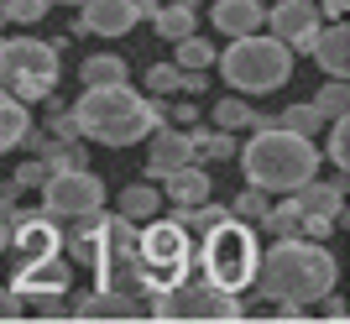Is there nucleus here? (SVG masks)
Wrapping results in <instances>:
<instances>
[{
  "mask_svg": "<svg viewBox=\"0 0 350 324\" xmlns=\"http://www.w3.org/2000/svg\"><path fill=\"white\" fill-rule=\"evenodd\" d=\"M251 288L272 303H298L304 309L314 298L335 293V256L308 236H282L272 251H262Z\"/></svg>",
  "mask_w": 350,
  "mask_h": 324,
  "instance_id": "1",
  "label": "nucleus"
},
{
  "mask_svg": "<svg viewBox=\"0 0 350 324\" xmlns=\"http://www.w3.org/2000/svg\"><path fill=\"white\" fill-rule=\"evenodd\" d=\"M167 116V105L136 94L131 84H100L84 89V100L73 105V126L79 141H100V147H131L142 136H152Z\"/></svg>",
  "mask_w": 350,
  "mask_h": 324,
  "instance_id": "2",
  "label": "nucleus"
},
{
  "mask_svg": "<svg viewBox=\"0 0 350 324\" xmlns=\"http://www.w3.org/2000/svg\"><path fill=\"white\" fill-rule=\"evenodd\" d=\"M319 157L324 152L314 147V136H298V131H288V126L272 120V126H256V136L246 141L241 173L262 193H293L298 183H308V178L319 173Z\"/></svg>",
  "mask_w": 350,
  "mask_h": 324,
  "instance_id": "3",
  "label": "nucleus"
},
{
  "mask_svg": "<svg viewBox=\"0 0 350 324\" xmlns=\"http://www.w3.org/2000/svg\"><path fill=\"white\" fill-rule=\"evenodd\" d=\"M193 262L204 267V278L219 282L225 293H246L251 282H256V262H262V246H256V230L246 220H235L225 215L219 225H209L199 251H193Z\"/></svg>",
  "mask_w": 350,
  "mask_h": 324,
  "instance_id": "4",
  "label": "nucleus"
},
{
  "mask_svg": "<svg viewBox=\"0 0 350 324\" xmlns=\"http://www.w3.org/2000/svg\"><path fill=\"white\" fill-rule=\"evenodd\" d=\"M219 63V74L235 94H272V89L288 84L293 74V47L278 42V37H262V31H246V37H235L230 53Z\"/></svg>",
  "mask_w": 350,
  "mask_h": 324,
  "instance_id": "5",
  "label": "nucleus"
},
{
  "mask_svg": "<svg viewBox=\"0 0 350 324\" xmlns=\"http://www.w3.org/2000/svg\"><path fill=\"white\" fill-rule=\"evenodd\" d=\"M152 319H209V324H225V319H246L241 309V293H225L219 282L209 278H173L152 293Z\"/></svg>",
  "mask_w": 350,
  "mask_h": 324,
  "instance_id": "6",
  "label": "nucleus"
},
{
  "mask_svg": "<svg viewBox=\"0 0 350 324\" xmlns=\"http://www.w3.org/2000/svg\"><path fill=\"white\" fill-rule=\"evenodd\" d=\"M58 84V47L37 37H5L0 42V89H11L21 105L47 100Z\"/></svg>",
  "mask_w": 350,
  "mask_h": 324,
  "instance_id": "7",
  "label": "nucleus"
},
{
  "mask_svg": "<svg viewBox=\"0 0 350 324\" xmlns=\"http://www.w3.org/2000/svg\"><path fill=\"white\" fill-rule=\"evenodd\" d=\"M63 246L84 267H105L110 256H126V251L136 246V220H126V215H100V209L73 215V230L63 236Z\"/></svg>",
  "mask_w": 350,
  "mask_h": 324,
  "instance_id": "8",
  "label": "nucleus"
},
{
  "mask_svg": "<svg viewBox=\"0 0 350 324\" xmlns=\"http://www.w3.org/2000/svg\"><path fill=\"white\" fill-rule=\"evenodd\" d=\"M136 262L152 272L157 282H173V278H183L189 272V262H193V246H189V230L178 220H152L136 236Z\"/></svg>",
  "mask_w": 350,
  "mask_h": 324,
  "instance_id": "9",
  "label": "nucleus"
},
{
  "mask_svg": "<svg viewBox=\"0 0 350 324\" xmlns=\"http://www.w3.org/2000/svg\"><path fill=\"white\" fill-rule=\"evenodd\" d=\"M42 209L53 220H73V215H89V209L105 204V183L89 167H63V173H47L42 183Z\"/></svg>",
  "mask_w": 350,
  "mask_h": 324,
  "instance_id": "10",
  "label": "nucleus"
},
{
  "mask_svg": "<svg viewBox=\"0 0 350 324\" xmlns=\"http://www.w3.org/2000/svg\"><path fill=\"white\" fill-rule=\"evenodd\" d=\"M267 27H272V37L288 42L293 53H308V47H314V31H319L324 21H319V5H314V0H278V5L267 11Z\"/></svg>",
  "mask_w": 350,
  "mask_h": 324,
  "instance_id": "11",
  "label": "nucleus"
},
{
  "mask_svg": "<svg viewBox=\"0 0 350 324\" xmlns=\"http://www.w3.org/2000/svg\"><path fill=\"white\" fill-rule=\"evenodd\" d=\"M11 246L21 251V262H42V256H58L63 251V236L53 215H11Z\"/></svg>",
  "mask_w": 350,
  "mask_h": 324,
  "instance_id": "12",
  "label": "nucleus"
},
{
  "mask_svg": "<svg viewBox=\"0 0 350 324\" xmlns=\"http://www.w3.org/2000/svg\"><path fill=\"white\" fill-rule=\"evenodd\" d=\"M136 27V0H84V21L73 31H94V37H126Z\"/></svg>",
  "mask_w": 350,
  "mask_h": 324,
  "instance_id": "13",
  "label": "nucleus"
},
{
  "mask_svg": "<svg viewBox=\"0 0 350 324\" xmlns=\"http://www.w3.org/2000/svg\"><path fill=\"white\" fill-rule=\"evenodd\" d=\"M68 288V267L58 262V256H42V262H21V272H16L11 293L27 303V298H47V293H63Z\"/></svg>",
  "mask_w": 350,
  "mask_h": 324,
  "instance_id": "14",
  "label": "nucleus"
},
{
  "mask_svg": "<svg viewBox=\"0 0 350 324\" xmlns=\"http://www.w3.org/2000/svg\"><path fill=\"white\" fill-rule=\"evenodd\" d=\"M73 319H136L142 314V298H131V293H120V288H94V293H84L79 303H73Z\"/></svg>",
  "mask_w": 350,
  "mask_h": 324,
  "instance_id": "15",
  "label": "nucleus"
},
{
  "mask_svg": "<svg viewBox=\"0 0 350 324\" xmlns=\"http://www.w3.org/2000/svg\"><path fill=\"white\" fill-rule=\"evenodd\" d=\"M314 63H319L329 79H345L350 74V27L345 21H329V27H319L314 31Z\"/></svg>",
  "mask_w": 350,
  "mask_h": 324,
  "instance_id": "16",
  "label": "nucleus"
},
{
  "mask_svg": "<svg viewBox=\"0 0 350 324\" xmlns=\"http://www.w3.org/2000/svg\"><path fill=\"white\" fill-rule=\"evenodd\" d=\"M183 162H193L189 131H173V126L162 120L157 131H152V152H146V173H152V178H162V173H173V167H183Z\"/></svg>",
  "mask_w": 350,
  "mask_h": 324,
  "instance_id": "17",
  "label": "nucleus"
},
{
  "mask_svg": "<svg viewBox=\"0 0 350 324\" xmlns=\"http://www.w3.org/2000/svg\"><path fill=\"white\" fill-rule=\"evenodd\" d=\"M293 204H298V215H319V220H340V209H345V178H335V183H298L293 189Z\"/></svg>",
  "mask_w": 350,
  "mask_h": 324,
  "instance_id": "18",
  "label": "nucleus"
},
{
  "mask_svg": "<svg viewBox=\"0 0 350 324\" xmlns=\"http://www.w3.org/2000/svg\"><path fill=\"white\" fill-rule=\"evenodd\" d=\"M209 21H215L225 37H246V31L267 27V5H262V0H215Z\"/></svg>",
  "mask_w": 350,
  "mask_h": 324,
  "instance_id": "19",
  "label": "nucleus"
},
{
  "mask_svg": "<svg viewBox=\"0 0 350 324\" xmlns=\"http://www.w3.org/2000/svg\"><path fill=\"white\" fill-rule=\"evenodd\" d=\"M209 173L199 167V162H183V167H173V173H162V193L173 199V204H204L209 199Z\"/></svg>",
  "mask_w": 350,
  "mask_h": 324,
  "instance_id": "20",
  "label": "nucleus"
},
{
  "mask_svg": "<svg viewBox=\"0 0 350 324\" xmlns=\"http://www.w3.org/2000/svg\"><path fill=\"white\" fill-rule=\"evenodd\" d=\"M27 126H31V116H27V105L16 100L11 89H0V152H11V147H21V136H27Z\"/></svg>",
  "mask_w": 350,
  "mask_h": 324,
  "instance_id": "21",
  "label": "nucleus"
},
{
  "mask_svg": "<svg viewBox=\"0 0 350 324\" xmlns=\"http://www.w3.org/2000/svg\"><path fill=\"white\" fill-rule=\"evenodd\" d=\"M189 147H193V157H204V162H225V157H235V131H204V126H193L189 131Z\"/></svg>",
  "mask_w": 350,
  "mask_h": 324,
  "instance_id": "22",
  "label": "nucleus"
},
{
  "mask_svg": "<svg viewBox=\"0 0 350 324\" xmlns=\"http://www.w3.org/2000/svg\"><path fill=\"white\" fill-rule=\"evenodd\" d=\"M157 209H162V189H152V183L120 189V215H126V220H152Z\"/></svg>",
  "mask_w": 350,
  "mask_h": 324,
  "instance_id": "23",
  "label": "nucleus"
},
{
  "mask_svg": "<svg viewBox=\"0 0 350 324\" xmlns=\"http://www.w3.org/2000/svg\"><path fill=\"white\" fill-rule=\"evenodd\" d=\"M152 27H157V37H167V42L189 37V31H193V5H183V0H173V5H157Z\"/></svg>",
  "mask_w": 350,
  "mask_h": 324,
  "instance_id": "24",
  "label": "nucleus"
},
{
  "mask_svg": "<svg viewBox=\"0 0 350 324\" xmlns=\"http://www.w3.org/2000/svg\"><path fill=\"white\" fill-rule=\"evenodd\" d=\"M225 215H230V209H219V204H209V199H204V204H178V209H173V220L183 225V230H189V236H204L209 225H219V220H225Z\"/></svg>",
  "mask_w": 350,
  "mask_h": 324,
  "instance_id": "25",
  "label": "nucleus"
},
{
  "mask_svg": "<svg viewBox=\"0 0 350 324\" xmlns=\"http://www.w3.org/2000/svg\"><path fill=\"white\" fill-rule=\"evenodd\" d=\"M256 225H262L267 236H278V241H282V236H298V225H304V215H298V204H293V193H288L282 204H267V215H262Z\"/></svg>",
  "mask_w": 350,
  "mask_h": 324,
  "instance_id": "26",
  "label": "nucleus"
},
{
  "mask_svg": "<svg viewBox=\"0 0 350 324\" xmlns=\"http://www.w3.org/2000/svg\"><path fill=\"white\" fill-rule=\"evenodd\" d=\"M100 84H126V63L110 58V53L89 58V63H84V89H100Z\"/></svg>",
  "mask_w": 350,
  "mask_h": 324,
  "instance_id": "27",
  "label": "nucleus"
},
{
  "mask_svg": "<svg viewBox=\"0 0 350 324\" xmlns=\"http://www.w3.org/2000/svg\"><path fill=\"white\" fill-rule=\"evenodd\" d=\"M308 105H314V110H319L324 120L345 116V110H350V89H345V79H329V84H324V89H319V94H314Z\"/></svg>",
  "mask_w": 350,
  "mask_h": 324,
  "instance_id": "28",
  "label": "nucleus"
},
{
  "mask_svg": "<svg viewBox=\"0 0 350 324\" xmlns=\"http://www.w3.org/2000/svg\"><path fill=\"white\" fill-rule=\"evenodd\" d=\"M173 63H178V68H209V63H215V47L189 31V37H178V58Z\"/></svg>",
  "mask_w": 350,
  "mask_h": 324,
  "instance_id": "29",
  "label": "nucleus"
},
{
  "mask_svg": "<svg viewBox=\"0 0 350 324\" xmlns=\"http://www.w3.org/2000/svg\"><path fill=\"white\" fill-rule=\"evenodd\" d=\"M251 116H256V105H246V100H219L215 105V126L219 131H241V126H251Z\"/></svg>",
  "mask_w": 350,
  "mask_h": 324,
  "instance_id": "30",
  "label": "nucleus"
},
{
  "mask_svg": "<svg viewBox=\"0 0 350 324\" xmlns=\"http://www.w3.org/2000/svg\"><path fill=\"white\" fill-rule=\"evenodd\" d=\"M278 126H288V131H298V136H314L324 126V116L314 110V105H288V110L278 116Z\"/></svg>",
  "mask_w": 350,
  "mask_h": 324,
  "instance_id": "31",
  "label": "nucleus"
},
{
  "mask_svg": "<svg viewBox=\"0 0 350 324\" xmlns=\"http://www.w3.org/2000/svg\"><path fill=\"white\" fill-rule=\"evenodd\" d=\"M230 215H235V220H246V225H256V220H262V215H267V193L256 189V183H246V189L235 193Z\"/></svg>",
  "mask_w": 350,
  "mask_h": 324,
  "instance_id": "32",
  "label": "nucleus"
},
{
  "mask_svg": "<svg viewBox=\"0 0 350 324\" xmlns=\"http://www.w3.org/2000/svg\"><path fill=\"white\" fill-rule=\"evenodd\" d=\"M146 89H152V94H173V89H178V63H152Z\"/></svg>",
  "mask_w": 350,
  "mask_h": 324,
  "instance_id": "33",
  "label": "nucleus"
},
{
  "mask_svg": "<svg viewBox=\"0 0 350 324\" xmlns=\"http://www.w3.org/2000/svg\"><path fill=\"white\" fill-rule=\"evenodd\" d=\"M47 0H5V21H42Z\"/></svg>",
  "mask_w": 350,
  "mask_h": 324,
  "instance_id": "34",
  "label": "nucleus"
},
{
  "mask_svg": "<svg viewBox=\"0 0 350 324\" xmlns=\"http://www.w3.org/2000/svg\"><path fill=\"white\" fill-rule=\"evenodd\" d=\"M42 178H47L42 157H31V162H21V167H16V178H11V189H16V193H27V189H37V183H42Z\"/></svg>",
  "mask_w": 350,
  "mask_h": 324,
  "instance_id": "35",
  "label": "nucleus"
},
{
  "mask_svg": "<svg viewBox=\"0 0 350 324\" xmlns=\"http://www.w3.org/2000/svg\"><path fill=\"white\" fill-rule=\"evenodd\" d=\"M329 157H335V167H345V162H350V126H345V116H335V131H329Z\"/></svg>",
  "mask_w": 350,
  "mask_h": 324,
  "instance_id": "36",
  "label": "nucleus"
},
{
  "mask_svg": "<svg viewBox=\"0 0 350 324\" xmlns=\"http://www.w3.org/2000/svg\"><path fill=\"white\" fill-rule=\"evenodd\" d=\"M47 136H53V141H79V126H73V110H58V116L47 120Z\"/></svg>",
  "mask_w": 350,
  "mask_h": 324,
  "instance_id": "37",
  "label": "nucleus"
},
{
  "mask_svg": "<svg viewBox=\"0 0 350 324\" xmlns=\"http://www.w3.org/2000/svg\"><path fill=\"white\" fill-rule=\"evenodd\" d=\"M0 319H21V298L11 288H0Z\"/></svg>",
  "mask_w": 350,
  "mask_h": 324,
  "instance_id": "38",
  "label": "nucleus"
},
{
  "mask_svg": "<svg viewBox=\"0 0 350 324\" xmlns=\"http://www.w3.org/2000/svg\"><path fill=\"white\" fill-rule=\"evenodd\" d=\"M11 215H16V189H5L0 193V220H11Z\"/></svg>",
  "mask_w": 350,
  "mask_h": 324,
  "instance_id": "39",
  "label": "nucleus"
},
{
  "mask_svg": "<svg viewBox=\"0 0 350 324\" xmlns=\"http://www.w3.org/2000/svg\"><path fill=\"white\" fill-rule=\"evenodd\" d=\"M173 116L183 120V126H193V120H199V105H173Z\"/></svg>",
  "mask_w": 350,
  "mask_h": 324,
  "instance_id": "40",
  "label": "nucleus"
},
{
  "mask_svg": "<svg viewBox=\"0 0 350 324\" xmlns=\"http://www.w3.org/2000/svg\"><path fill=\"white\" fill-rule=\"evenodd\" d=\"M319 5H324L329 16H345V5H350V0H319Z\"/></svg>",
  "mask_w": 350,
  "mask_h": 324,
  "instance_id": "41",
  "label": "nucleus"
},
{
  "mask_svg": "<svg viewBox=\"0 0 350 324\" xmlns=\"http://www.w3.org/2000/svg\"><path fill=\"white\" fill-rule=\"evenodd\" d=\"M11 246V220H0V251Z\"/></svg>",
  "mask_w": 350,
  "mask_h": 324,
  "instance_id": "42",
  "label": "nucleus"
},
{
  "mask_svg": "<svg viewBox=\"0 0 350 324\" xmlns=\"http://www.w3.org/2000/svg\"><path fill=\"white\" fill-rule=\"evenodd\" d=\"M47 5H84V0H47Z\"/></svg>",
  "mask_w": 350,
  "mask_h": 324,
  "instance_id": "43",
  "label": "nucleus"
},
{
  "mask_svg": "<svg viewBox=\"0 0 350 324\" xmlns=\"http://www.w3.org/2000/svg\"><path fill=\"white\" fill-rule=\"evenodd\" d=\"M0 27H5V0H0Z\"/></svg>",
  "mask_w": 350,
  "mask_h": 324,
  "instance_id": "44",
  "label": "nucleus"
},
{
  "mask_svg": "<svg viewBox=\"0 0 350 324\" xmlns=\"http://www.w3.org/2000/svg\"><path fill=\"white\" fill-rule=\"evenodd\" d=\"M183 5H193V0H183Z\"/></svg>",
  "mask_w": 350,
  "mask_h": 324,
  "instance_id": "45",
  "label": "nucleus"
}]
</instances>
